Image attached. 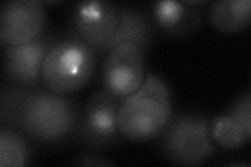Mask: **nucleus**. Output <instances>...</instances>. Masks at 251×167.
Wrapping results in <instances>:
<instances>
[{
	"instance_id": "1",
	"label": "nucleus",
	"mask_w": 251,
	"mask_h": 167,
	"mask_svg": "<svg viewBox=\"0 0 251 167\" xmlns=\"http://www.w3.org/2000/svg\"><path fill=\"white\" fill-rule=\"evenodd\" d=\"M80 115L74 101L41 84L10 83L1 89V122L42 144L74 139Z\"/></svg>"
},
{
	"instance_id": "2",
	"label": "nucleus",
	"mask_w": 251,
	"mask_h": 167,
	"mask_svg": "<svg viewBox=\"0 0 251 167\" xmlns=\"http://www.w3.org/2000/svg\"><path fill=\"white\" fill-rule=\"evenodd\" d=\"M172 118L169 85L150 73L136 92L122 99L117 110V130L123 139L145 142L161 136Z\"/></svg>"
},
{
	"instance_id": "3",
	"label": "nucleus",
	"mask_w": 251,
	"mask_h": 167,
	"mask_svg": "<svg viewBox=\"0 0 251 167\" xmlns=\"http://www.w3.org/2000/svg\"><path fill=\"white\" fill-rule=\"evenodd\" d=\"M97 54L89 45L74 37L56 41L43 60L41 85L65 96L78 91L88 84L96 71Z\"/></svg>"
},
{
	"instance_id": "4",
	"label": "nucleus",
	"mask_w": 251,
	"mask_h": 167,
	"mask_svg": "<svg viewBox=\"0 0 251 167\" xmlns=\"http://www.w3.org/2000/svg\"><path fill=\"white\" fill-rule=\"evenodd\" d=\"M209 120L197 114L173 117L162 133V152L168 160L180 166H198L220 148L211 138Z\"/></svg>"
},
{
	"instance_id": "5",
	"label": "nucleus",
	"mask_w": 251,
	"mask_h": 167,
	"mask_svg": "<svg viewBox=\"0 0 251 167\" xmlns=\"http://www.w3.org/2000/svg\"><path fill=\"white\" fill-rule=\"evenodd\" d=\"M122 99L107 90L94 93L80 115L74 139L89 149H105L120 142L117 110Z\"/></svg>"
},
{
	"instance_id": "6",
	"label": "nucleus",
	"mask_w": 251,
	"mask_h": 167,
	"mask_svg": "<svg viewBox=\"0 0 251 167\" xmlns=\"http://www.w3.org/2000/svg\"><path fill=\"white\" fill-rule=\"evenodd\" d=\"M117 5L106 0L77 3L72 14L70 37L89 45L97 53H103L119 26Z\"/></svg>"
},
{
	"instance_id": "7",
	"label": "nucleus",
	"mask_w": 251,
	"mask_h": 167,
	"mask_svg": "<svg viewBox=\"0 0 251 167\" xmlns=\"http://www.w3.org/2000/svg\"><path fill=\"white\" fill-rule=\"evenodd\" d=\"M145 50L135 43L125 42L113 47L101 68L104 89L120 99L136 92L145 82Z\"/></svg>"
},
{
	"instance_id": "8",
	"label": "nucleus",
	"mask_w": 251,
	"mask_h": 167,
	"mask_svg": "<svg viewBox=\"0 0 251 167\" xmlns=\"http://www.w3.org/2000/svg\"><path fill=\"white\" fill-rule=\"evenodd\" d=\"M46 11L39 0H9L0 11V41L3 47L25 44L42 35Z\"/></svg>"
},
{
	"instance_id": "9",
	"label": "nucleus",
	"mask_w": 251,
	"mask_h": 167,
	"mask_svg": "<svg viewBox=\"0 0 251 167\" xmlns=\"http://www.w3.org/2000/svg\"><path fill=\"white\" fill-rule=\"evenodd\" d=\"M56 42L50 35L42 34L25 44L5 46L3 70L11 83L20 85L41 84V67L45 55Z\"/></svg>"
},
{
	"instance_id": "10",
	"label": "nucleus",
	"mask_w": 251,
	"mask_h": 167,
	"mask_svg": "<svg viewBox=\"0 0 251 167\" xmlns=\"http://www.w3.org/2000/svg\"><path fill=\"white\" fill-rule=\"evenodd\" d=\"M201 7L191 6L183 1L163 0L153 4L154 21L164 33L179 37L193 33L202 23Z\"/></svg>"
},
{
	"instance_id": "11",
	"label": "nucleus",
	"mask_w": 251,
	"mask_h": 167,
	"mask_svg": "<svg viewBox=\"0 0 251 167\" xmlns=\"http://www.w3.org/2000/svg\"><path fill=\"white\" fill-rule=\"evenodd\" d=\"M119 10V26L111 41L105 47L104 52H108L113 47L125 42H132L140 46L146 51L151 38V25L147 16L137 9L130 6L117 5Z\"/></svg>"
},
{
	"instance_id": "12",
	"label": "nucleus",
	"mask_w": 251,
	"mask_h": 167,
	"mask_svg": "<svg viewBox=\"0 0 251 167\" xmlns=\"http://www.w3.org/2000/svg\"><path fill=\"white\" fill-rule=\"evenodd\" d=\"M207 21L224 34H237L244 30L251 21L250 0H220L211 4Z\"/></svg>"
},
{
	"instance_id": "13",
	"label": "nucleus",
	"mask_w": 251,
	"mask_h": 167,
	"mask_svg": "<svg viewBox=\"0 0 251 167\" xmlns=\"http://www.w3.org/2000/svg\"><path fill=\"white\" fill-rule=\"evenodd\" d=\"M209 130L216 144L227 150L244 147L251 140V126L242 121L229 109L210 121Z\"/></svg>"
},
{
	"instance_id": "14",
	"label": "nucleus",
	"mask_w": 251,
	"mask_h": 167,
	"mask_svg": "<svg viewBox=\"0 0 251 167\" xmlns=\"http://www.w3.org/2000/svg\"><path fill=\"white\" fill-rule=\"evenodd\" d=\"M27 144L23 135L2 125L0 130V166L23 167L28 164Z\"/></svg>"
},
{
	"instance_id": "15",
	"label": "nucleus",
	"mask_w": 251,
	"mask_h": 167,
	"mask_svg": "<svg viewBox=\"0 0 251 167\" xmlns=\"http://www.w3.org/2000/svg\"><path fill=\"white\" fill-rule=\"evenodd\" d=\"M75 164L78 166L88 167H104V166H114L115 163L108 160L106 158L97 155H81L75 159Z\"/></svg>"
}]
</instances>
